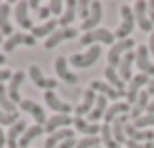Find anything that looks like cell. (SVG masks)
<instances>
[{
	"label": "cell",
	"instance_id": "obj_46",
	"mask_svg": "<svg viewBox=\"0 0 154 148\" xmlns=\"http://www.w3.org/2000/svg\"><path fill=\"white\" fill-rule=\"evenodd\" d=\"M146 92H148V95H154V76L150 80H148V84H146Z\"/></svg>",
	"mask_w": 154,
	"mask_h": 148
},
{
	"label": "cell",
	"instance_id": "obj_36",
	"mask_svg": "<svg viewBox=\"0 0 154 148\" xmlns=\"http://www.w3.org/2000/svg\"><path fill=\"white\" fill-rule=\"evenodd\" d=\"M133 125H135L137 129H140V131H146L148 127H154V115H143V117L135 119Z\"/></svg>",
	"mask_w": 154,
	"mask_h": 148
},
{
	"label": "cell",
	"instance_id": "obj_10",
	"mask_svg": "<svg viewBox=\"0 0 154 148\" xmlns=\"http://www.w3.org/2000/svg\"><path fill=\"white\" fill-rule=\"evenodd\" d=\"M148 80H150V78H148V76H144V74H137V76H133V80L129 82L127 92H125V95H127V103H129V105L137 101L139 94L143 92V86H146Z\"/></svg>",
	"mask_w": 154,
	"mask_h": 148
},
{
	"label": "cell",
	"instance_id": "obj_11",
	"mask_svg": "<svg viewBox=\"0 0 154 148\" xmlns=\"http://www.w3.org/2000/svg\"><path fill=\"white\" fill-rule=\"evenodd\" d=\"M18 45H27V47H33L35 45V37L33 35H27V33H12L10 37L6 39V41L2 43V47H4V51L6 53H12V51L16 49Z\"/></svg>",
	"mask_w": 154,
	"mask_h": 148
},
{
	"label": "cell",
	"instance_id": "obj_28",
	"mask_svg": "<svg viewBox=\"0 0 154 148\" xmlns=\"http://www.w3.org/2000/svg\"><path fill=\"white\" fill-rule=\"evenodd\" d=\"M10 12H12V8H10V4H8V2L0 4V33L8 35V37L14 33L12 23H10Z\"/></svg>",
	"mask_w": 154,
	"mask_h": 148
},
{
	"label": "cell",
	"instance_id": "obj_31",
	"mask_svg": "<svg viewBox=\"0 0 154 148\" xmlns=\"http://www.w3.org/2000/svg\"><path fill=\"white\" fill-rule=\"evenodd\" d=\"M43 133H45V129H43L41 125H33V127H27V129L23 131L22 138H20L18 146H20V148H27V146L31 144V140H35V138H37L39 134H43Z\"/></svg>",
	"mask_w": 154,
	"mask_h": 148
},
{
	"label": "cell",
	"instance_id": "obj_7",
	"mask_svg": "<svg viewBox=\"0 0 154 148\" xmlns=\"http://www.w3.org/2000/svg\"><path fill=\"white\" fill-rule=\"evenodd\" d=\"M78 37V29L76 27H59L51 37H47V41L43 43L45 49H55L59 43L63 41H70V39H76Z\"/></svg>",
	"mask_w": 154,
	"mask_h": 148
},
{
	"label": "cell",
	"instance_id": "obj_5",
	"mask_svg": "<svg viewBox=\"0 0 154 148\" xmlns=\"http://www.w3.org/2000/svg\"><path fill=\"white\" fill-rule=\"evenodd\" d=\"M135 65L140 70V74L152 78L154 76V62L150 61V51L146 45H139L135 51Z\"/></svg>",
	"mask_w": 154,
	"mask_h": 148
},
{
	"label": "cell",
	"instance_id": "obj_52",
	"mask_svg": "<svg viewBox=\"0 0 154 148\" xmlns=\"http://www.w3.org/2000/svg\"><path fill=\"white\" fill-rule=\"evenodd\" d=\"M2 43H4V39H2V33H0V45H2Z\"/></svg>",
	"mask_w": 154,
	"mask_h": 148
},
{
	"label": "cell",
	"instance_id": "obj_21",
	"mask_svg": "<svg viewBox=\"0 0 154 148\" xmlns=\"http://www.w3.org/2000/svg\"><path fill=\"white\" fill-rule=\"evenodd\" d=\"M72 125L76 127V131H78L80 134H86V137H100V131H102V127H100L98 123H90L84 117H74V123H72Z\"/></svg>",
	"mask_w": 154,
	"mask_h": 148
},
{
	"label": "cell",
	"instance_id": "obj_48",
	"mask_svg": "<svg viewBox=\"0 0 154 148\" xmlns=\"http://www.w3.org/2000/svg\"><path fill=\"white\" fill-rule=\"evenodd\" d=\"M6 146V133L2 131V127H0V148Z\"/></svg>",
	"mask_w": 154,
	"mask_h": 148
},
{
	"label": "cell",
	"instance_id": "obj_39",
	"mask_svg": "<svg viewBox=\"0 0 154 148\" xmlns=\"http://www.w3.org/2000/svg\"><path fill=\"white\" fill-rule=\"evenodd\" d=\"M18 119H20L18 113H6V111L0 109V127H4V125H10L12 127Z\"/></svg>",
	"mask_w": 154,
	"mask_h": 148
},
{
	"label": "cell",
	"instance_id": "obj_49",
	"mask_svg": "<svg viewBox=\"0 0 154 148\" xmlns=\"http://www.w3.org/2000/svg\"><path fill=\"white\" fill-rule=\"evenodd\" d=\"M146 111H148V115H154V99L150 103H148V107H146Z\"/></svg>",
	"mask_w": 154,
	"mask_h": 148
},
{
	"label": "cell",
	"instance_id": "obj_18",
	"mask_svg": "<svg viewBox=\"0 0 154 148\" xmlns=\"http://www.w3.org/2000/svg\"><path fill=\"white\" fill-rule=\"evenodd\" d=\"M96 92L92 90V88H88L86 92H84V98H82V103H78V105L74 107V113L76 117H84V115H90V111L94 109L96 105Z\"/></svg>",
	"mask_w": 154,
	"mask_h": 148
},
{
	"label": "cell",
	"instance_id": "obj_9",
	"mask_svg": "<svg viewBox=\"0 0 154 148\" xmlns=\"http://www.w3.org/2000/svg\"><path fill=\"white\" fill-rule=\"evenodd\" d=\"M20 109L26 111V113H29L31 117L35 119V123H37V125L45 127V123H47V113H45V109H43L39 103L31 101V99H22V101H20Z\"/></svg>",
	"mask_w": 154,
	"mask_h": 148
},
{
	"label": "cell",
	"instance_id": "obj_23",
	"mask_svg": "<svg viewBox=\"0 0 154 148\" xmlns=\"http://www.w3.org/2000/svg\"><path fill=\"white\" fill-rule=\"evenodd\" d=\"M23 80H26V72H14L12 76L10 84H8V95H10V99L16 103V105H20V101H22V98H20V88H22Z\"/></svg>",
	"mask_w": 154,
	"mask_h": 148
},
{
	"label": "cell",
	"instance_id": "obj_43",
	"mask_svg": "<svg viewBox=\"0 0 154 148\" xmlns=\"http://www.w3.org/2000/svg\"><path fill=\"white\" fill-rule=\"evenodd\" d=\"M37 16H39L41 20H47V18L51 16V10H49V6H41V8L37 10Z\"/></svg>",
	"mask_w": 154,
	"mask_h": 148
},
{
	"label": "cell",
	"instance_id": "obj_29",
	"mask_svg": "<svg viewBox=\"0 0 154 148\" xmlns=\"http://www.w3.org/2000/svg\"><path fill=\"white\" fill-rule=\"evenodd\" d=\"M107 107H109L107 98H105V95H102V94H98L94 109H92L90 115H88V121H90V123H96L98 119H103V115H105V111H107Z\"/></svg>",
	"mask_w": 154,
	"mask_h": 148
},
{
	"label": "cell",
	"instance_id": "obj_8",
	"mask_svg": "<svg viewBox=\"0 0 154 148\" xmlns=\"http://www.w3.org/2000/svg\"><path fill=\"white\" fill-rule=\"evenodd\" d=\"M27 72H29L31 82H33L37 88H41V90H45V92H53V88H57V80L47 78V76L41 72V68H39L37 65H31L29 68H27Z\"/></svg>",
	"mask_w": 154,
	"mask_h": 148
},
{
	"label": "cell",
	"instance_id": "obj_50",
	"mask_svg": "<svg viewBox=\"0 0 154 148\" xmlns=\"http://www.w3.org/2000/svg\"><path fill=\"white\" fill-rule=\"evenodd\" d=\"M29 8H37V10H39V0H31V2H29Z\"/></svg>",
	"mask_w": 154,
	"mask_h": 148
},
{
	"label": "cell",
	"instance_id": "obj_16",
	"mask_svg": "<svg viewBox=\"0 0 154 148\" xmlns=\"http://www.w3.org/2000/svg\"><path fill=\"white\" fill-rule=\"evenodd\" d=\"M133 66H135V51H129L123 59H121L119 66H117V72H119L121 80L125 84L133 80Z\"/></svg>",
	"mask_w": 154,
	"mask_h": 148
},
{
	"label": "cell",
	"instance_id": "obj_4",
	"mask_svg": "<svg viewBox=\"0 0 154 148\" xmlns=\"http://www.w3.org/2000/svg\"><path fill=\"white\" fill-rule=\"evenodd\" d=\"M133 47H135V41H133L131 37L123 39V41H115V45H111V49H109V53H107V66L117 68L121 59H123L129 51H133Z\"/></svg>",
	"mask_w": 154,
	"mask_h": 148
},
{
	"label": "cell",
	"instance_id": "obj_30",
	"mask_svg": "<svg viewBox=\"0 0 154 148\" xmlns=\"http://www.w3.org/2000/svg\"><path fill=\"white\" fill-rule=\"evenodd\" d=\"M127 115H121L113 121L111 125V131H113V138H115L117 144H125L127 142V137H125V127H127Z\"/></svg>",
	"mask_w": 154,
	"mask_h": 148
},
{
	"label": "cell",
	"instance_id": "obj_53",
	"mask_svg": "<svg viewBox=\"0 0 154 148\" xmlns=\"http://www.w3.org/2000/svg\"><path fill=\"white\" fill-rule=\"evenodd\" d=\"M96 148H100V146H96Z\"/></svg>",
	"mask_w": 154,
	"mask_h": 148
},
{
	"label": "cell",
	"instance_id": "obj_13",
	"mask_svg": "<svg viewBox=\"0 0 154 148\" xmlns=\"http://www.w3.org/2000/svg\"><path fill=\"white\" fill-rule=\"evenodd\" d=\"M55 72L63 82L66 84H78V74L68 70V59L66 57H57L55 61Z\"/></svg>",
	"mask_w": 154,
	"mask_h": 148
},
{
	"label": "cell",
	"instance_id": "obj_41",
	"mask_svg": "<svg viewBox=\"0 0 154 148\" xmlns=\"http://www.w3.org/2000/svg\"><path fill=\"white\" fill-rule=\"evenodd\" d=\"M125 144H127V148H154V142H135V140H127Z\"/></svg>",
	"mask_w": 154,
	"mask_h": 148
},
{
	"label": "cell",
	"instance_id": "obj_14",
	"mask_svg": "<svg viewBox=\"0 0 154 148\" xmlns=\"http://www.w3.org/2000/svg\"><path fill=\"white\" fill-rule=\"evenodd\" d=\"M103 18V10H102V2H92V12H90V18L86 20V22H82V29L84 33H88V31H94L98 29L100 22H102Z\"/></svg>",
	"mask_w": 154,
	"mask_h": 148
},
{
	"label": "cell",
	"instance_id": "obj_6",
	"mask_svg": "<svg viewBox=\"0 0 154 148\" xmlns=\"http://www.w3.org/2000/svg\"><path fill=\"white\" fill-rule=\"evenodd\" d=\"M133 14H135V23L139 26L140 31H154V26L148 18V2L139 0V2L133 4Z\"/></svg>",
	"mask_w": 154,
	"mask_h": 148
},
{
	"label": "cell",
	"instance_id": "obj_45",
	"mask_svg": "<svg viewBox=\"0 0 154 148\" xmlns=\"http://www.w3.org/2000/svg\"><path fill=\"white\" fill-rule=\"evenodd\" d=\"M148 18H150V22H152V26H154V0L148 2Z\"/></svg>",
	"mask_w": 154,
	"mask_h": 148
},
{
	"label": "cell",
	"instance_id": "obj_3",
	"mask_svg": "<svg viewBox=\"0 0 154 148\" xmlns=\"http://www.w3.org/2000/svg\"><path fill=\"white\" fill-rule=\"evenodd\" d=\"M135 14H133V8L127 6V4H123L121 6V23L119 27L115 29V37L117 39H129V35L133 33V29H135Z\"/></svg>",
	"mask_w": 154,
	"mask_h": 148
},
{
	"label": "cell",
	"instance_id": "obj_1",
	"mask_svg": "<svg viewBox=\"0 0 154 148\" xmlns=\"http://www.w3.org/2000/svg\"><path fill=\"white\" fill-rule=\"evenodd\" d=\"M80 45L92 47V45H115V33H111L105 27H98L94 31H88L80 37Z\"/></svg>",
	"mask_w": 154,
	"mask_h": 148
},
{
	"label": "cell",
	"instance_id": "obj_34",
	"mask_svg": "<svg viewBox=\"0 0 154 148\" xmlns=\"http://www.w3.org/2000/svg\"><path fill=\"white\" fill-rule=\"evenodd\" d=\"M0 109L6 111V113H18V105L10 99L8 86H4V84H0Z\"/></svg>",
	"mask_w": 154,
	"mask_h": 148
},
{
	"label": "cell",
	"instance_id": "obj_44",
	"mask_svg": "<svg viewBox=\"0 0 154 148\" xmlns=\"http://www.w3.org/2000/svg\"><path fill=\"white\" fill-rule=\"evenodd\" d=\"M76 138H68V140H64V142H60L57 148H76Z\"/></svg>",
	"mask_w": 154,
	"mask_h": 148
},
{
	"label": "cell",
	"instance_id": "obj_17",
	"mask_svg": "<svg viewBox=\"0 0 154 148\" xmlns=\"http://www.w3.org/2000/svg\"><path fill=\"white\" fill-rule=\"evenodd\" d=\"M125 137H127V140H135V142H154L152 131H140V129H137L133 123H127V127H125Z\"/></svg>",
	"mask_w": 154,
	"mask_h": 148
},
{
	"label": "cell",
	"instance_id": "obj_26",
	"mask_svg": "<svg viewBox=\"0 0 154 148\" xmlns=\"http://www.w3.org/2000/svg\"><path fill=\"white\" fill-rule=\"evenodd\" d=\"M68 138H74V131L72 129H59L45 138V148H57L60 142L68 140Z\"/></svg>",
	"mask_w": 154,
	"mask_h": 148
},
{
	"label": "cell",
	"instance_id": "obj_27",
	"mask_svg": "<svg viewBox=\"0 0 154 148\" xmlns=\"http://www.w3.org/2000/svg\"><path fill=\"white\" fill-rule=\"evenodd\" d=\"M59 20H49V22H43L41 26H33L31 29V35L35 39H43V37H51L57 29H59Z\"/></svg>",
	"mask_w": 154,
	"mask_h": 148
},
{
	"label": "cell",
	"instance_id": "obj_47",
	"mask_svg": "<svg viewBox=\"0 0 154 148\" xmlns=\"http://www.w3.org/2000/svg\"><path fill=\"white\" fill-rule=\"evenodd\" d=\"M148 51H150L152 57H154V31L150 33V39H148Z\"/></svg>",
	"mask_w": 154,
	"mask_h": 148
},
{
	"label": "cell",
	"instance_id": "obj_42",
	"mask_svg": "<svg viewBox=\"0 0 154 148\" xmlns=\"http://www.w3.org/2000/svg\"><path fill=\"white\" fill-rule=\"evenodd\" d=\"M12 76H14V72L8 68H0V84H4L6 80H12Z\"/></svg>",
	"mask_w": 154,
	"mask_h": 148
},
{
	"label": "cell",
	"instance_id": "obj_51",
	"mask_svg": "<svg viewBox=\"0 0 154 148\" xmlns=\"http://www.w3.org/2000/svg\"><path fill=\"white\" fill-rule=\"evenodd\" d=\"M4 62H6V57H4V55H0V66H2Z\"/></svg>",
	"mask_w": 154,
	"mask_h": 148
},
{
	"label": "cell",
	"instance_id": "obj_15",
	"mask_svg": "<svg viewBox=\"0 0 154 148\" xmlns=\"http://www.w3.org/2000/svg\"><path fill=\"white\" fill-rule=\"evenodd\" d=\"M26 129H27L26 121H23V119H18L6 133V146L8 148H18V142H20V138H22V134H23Z\"/></svg>",
	"mask_w": 154,
	"mask_h": 148
},
{
	"label": "cell",
	"instance_id": "obj_20",
	"mask_svg": "<svg viewBox=\"0 0 154 148\" xmlns=\"http://www.w3.org/2000/svg\"><path fill=\"white\" fill-rule=\"evenodd\" d=\"M43 99H45V103L53 111H57V113H60V115H68L72 111L70 103H64L63 99H59L55 92H45V94H43Z\"/></svg>",
	"mask_w": 154,
	"mask_h": 148
},
{
	"label": "cell",
	"instance_id": "obj_35",
	"mask_svg": "<svg viewBox=\"0 0 154 148\" xmlns=\"http://www.w3.org/2000/svg\"><path fill=\"white\" fill-rule=\"evenodd\" d=\"M100 138H102V142L105 144V148H121V144H117L115 138H113V131H111V125H109V123H103L102 125Z\"/></svg>",
	"mask_w": 154,
	"mask_h": 148
},
{
	"label": "cell",
	"instance_id": "obj_24",
	"mask_svg": "<svg viewBox=\"0 0 154 148\" xmlns=\"http://www.w3.org/2000/svg\"><path fill=\"white\" fill-rule=\"evenodd\" d=\"M90 88H92L94 92H98V94L105 95L107 99H113V101H117L119 98H123V95H125V94H121V92H117L113 86H109L107 82H100V80H92Z\"/></svg>",
	"mask_w": 154,
	"mask_h": 148
},
{
	"label": "cell",
	"instance_id": "obj_12",
	"mask_svg": "<svg viewBox=\"0 0 154 148\" xmlns=\"http://www.w3.org/2000/svg\"><path fill=\"white\" fill-rule=\"evenodd\" d=\"M14 18H16V23L23 29H33V22L29 18V2H18L14 8Z\"/></svg>",
	"mask_w": 154,
	"mask_h": 148
},
{
	"label": "cell",
	"instance_id": "obj_32",
	"mask_svg": "<svg viewBox=\"0 0 154 148\" xmlns=\"http://www.w3.org/2000/svg\"><path fill=\"white\" fill-rule=\"evenodd\" d=\"M148 103H150V95H148L146 90H143V92L139 94V98H137V101H135V105H133V109H131L133 121H135V119H139V117H143V111H146Z\"/></svg>",
	"mask_w": 154,
	"mask_h": 148
},
{
	"label": "cell",
	"instance_id": "obj_37",
	"mask_svg": "<svg viewBox=\"0 0 154 148\" xmlns=\"http://www.w3.org/2000/svg\"><path fill=\"white\" fill-rule=\"evenodd\" d=\"M100 142H102L100 137H84L76 142V148H96L100 146Z\"/></svg>",
	"mask_w": 154,
	"mask_h": 148
},
{
	"label": "cell",
	"instance_id": "obj_25",
	"mask_svg": "<svg viewBox=\"0 0 154 148\" xmlns=\"http://www.w3.org/2000/svg\"><path fill=\"white\" fill-rule=\"evenodd\" d=\"M76 16H78V2H76V0L64 2V12L59 18V26L60 27H70V23L76 20Z\"/></svg>",
	"mask_w": 154,
	"mask_h": 148
},
{
	"label": "cell",
	"instance_id": "obj_2",
	"mask_svg": "<svg viewBox=\"0 0 154 148\" xmlns=\"http://www.w3.org/2000/svg\"><path fill=\"white\" fill-rule=\"evenodd\" d=\"M102 57V45H92L86 53H74L68 57V62H70L74 68H88L94 62H98V59Z\"/></svg>",
	"mask_w": 154,
	"mask_h": 148
},
{
	"label": "cell",
	"instance_id": "obj_40",
	"mask_svg": "<svg viewBox=\"0 0 154 148\" xmlns=\"http://www.w3.org/2000/svg\"><path fill=\"white\" fill-rule=\"evenodd\" d=\"M49 10H51V14L53 16H63V12H64V2H60V0H51L49 2Z\"/></svg>",
	"mask_w": 154,
	"mask_h": 148
},
{
	"label": "cell",
	"instance_id": "obj_22",
	"mask_svg": "<svg viewBox=\"0 0 154 148\" xmlns=\"http://www.w3.org/2000/svg\"><path fill=\"white\" fill-rule=\"evenodd\" d=\"M129 109H131V105H129L127 101H115V103H111V105L107 107V111H105V115H103V121L109 123V125H113V121H115L117 117H121V115H127Z\"/></svg>",
	"mask_w": 154,
	"mask_h": 148
},
{
	"label": "cell",
	"instance_id": "obj_33",
	"mask_svg": "<svg viewBox=\"0 0 154 148\" xmlns=\"http://www.w3.org/2000/svg\"><path fill=\"white\" fill-rule=\"evenodd\" d=\"M103 74H105V80H107L109 86H113L117 92L125 94V82L121 80V76H119V72H117V68H113V66H105Z\"/></svg>",
	"mask_w": 154,
	"mask_h": 148
},
{
	"label": "cell",
	"instance_id": "obj_19",
	"mask_svg": "<svg viewBox=\"0 0 154 148\" xmlns=\"http://www.w3.org/2000/svg\"><path fill=\"white\" fill-rule=\"evenodd\" d=\"M70 123H74V119L70 117V115H60V113H57V115H53V117L47 119V123H45V133H55V131H59V129H68V125Z\"/></svg>",
	"mask_w": 154,
	"mask_h": 148
},
{
	"label": "cell",
	"instance_id": "obj_38",
	"mask_svg": "<svg viewBox=\"0 0 154 148\" xmlns=\"http://www.w3.org/2000/svg\"><path fill=\"white\" fill-rule=\"evenodd\" d=\"M90 12H92V2L88 0H80L78 2V16L82 18V22H86L90 18Z\"/></svg>",
	"mask_w": 154,
	"mask_h": 148
}]
</instances>
